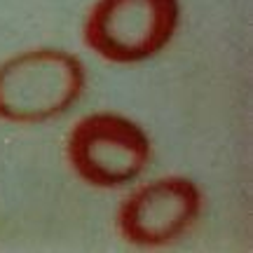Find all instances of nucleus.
Returning <instances> with one entry per match:
<instances>
[{
    "label": "nucleus",
    "mask_w": 253,
    "mask_h": 253,
    "mask_svg": "<svg viewBox=\"0 0 253 253\" xmlns=\"http://www.w3.org/2000/svg\"><path fill=\"white\" fill-rule=\"evenodd\" d=\"M84 66L61 49H31L0 63V120L38 125L80 99Z\"/></svg>",
    "instance_id": "f257e3e1"
},
{
    "label": "nucleus",
    "mask_w": 253,
    "mask_h": 253,
    "mask_svg": "<svg viewBox=\"0 0 253 253\" xmlns=\"http://www.w3.org/2000/svg\"><path fill=\"white\" fill-rule=\"evenodd\" d=\"M178 19V0H96L84 21V42L108 61H145L169 45Z\"/></svg>",
    "instance_id": "f03ea898"
},
{
    "label": "nucleus",
    "mask_w": 253,
    "mask_h": 253,
    "mask_svg": "<svg viewBox=\"0 0 253 253\" xmlns=\"http://www.w3.org/2000/svg\"><path fill=\"white\" fill-rule=\"evenodd\" d=\"M68 160L89 185L118 188L136 181L148 167L150 141L131 120L115 113H94L73 126Z\"/></svg>",
    "instance_id": "7ed1b4c3"
},
{
    "label": "nucleus",
    "mask_w": 253,
    "mask_h": 253,
    "mask_svg": "<svg viewBox=\"0 0 253 253\" xmlns=\"http://www.w3.org/2000/svg\"><path fill=\"white\" fill-rule=\"evenodd\" d=\"M202 211V192L190 178L169 176L131 192L118 211L120 235L136 246H162L188 232Z\"/></svg>",
    "instance_id": "20e7f679"
}]
</instances>
